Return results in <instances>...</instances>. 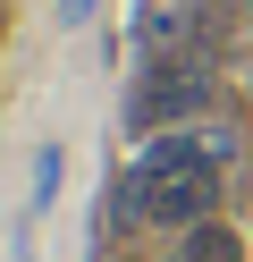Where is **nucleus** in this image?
<instances>
[{
	"label": "nucleus",
	"instance_id": "nucleus-1",
	"mask_svg": "<svg viewBox=\"0 0 253 262\" xmlns=\"http://www.w3.org/2000/svg\"><path fill=\"white\" fill-rule=\"evenodd\" d=\"M219 178H228V144L202 136V127H169L144 136L127 161V186L144 203V228H194L219 211Z\"/></svg>",
	"mask_w": 253,
	"mask_h": 262
},
{
	"label": "nucleus",
	"instance_id": "nucleus-2",
	"mask_svg": "<svg viewBox=\"0 0 253 262\" xmlns=\"http://www.w3.org/2000/svg\"><path fill=\"white\" fill-rule=\"evenodd\" d=\"M211 93H219V76H211L202 51H144V68H135V85H127V136L135 144L169 136V127H186Z\"/></svg>",
	"mask_w": 253,
	"mask_h": 262
},
{
	"label": "nucleus",
	"instance_id": "nucleus-3",
	"mask_svg": "<svg viewBox=\"0 0 253 262\" xmlns=\"http://www.w3.org/2000/svg\"><path fill=\"white\" fill-rule=\"evenodd\" d=\"M160 262H245V237H236V228H228V220L211 211V220L177 228V245H169Z\"/></svg>",
	"mask_w": 253,
	"mask_h": 262
},
{
	"label": "nucleus",
	"instance_id": "nucleus-4",
	"mask_svg": "<svg viewBox=\"0 0 253 262\" xmlns=\"http://www.w3.org/2000/svg\"><path fill=\"white\" fill-rule=\"evenodd\" d=\"M59 178H67V144H42V152H34V186H26V228H17V254H34V220L59 203Z\"/></svg>",
	"mask_w": 253,
	"mask_h": 262
},
{
	"label": "nucleus",
	"instance_id": "nucleus-5",
	"mask_svg": "<svg viewBox=\"0 0 253 262\" xmlns=\"http://www.w3.org/2000/svg\"><path fill=\"white\" fill-rule=\"evenodd\" d=\"M93 9H101V0H59V26H84Z\"/></svg>",
	"mask_w": 253,
	"mask_h": 262
}]
</instances>
